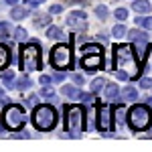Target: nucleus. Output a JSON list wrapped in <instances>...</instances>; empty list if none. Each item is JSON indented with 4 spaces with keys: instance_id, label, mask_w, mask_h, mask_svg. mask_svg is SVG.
Segmentation results:
<instances>
[{
    "instance_id": "nucleus-1",
    "label": "nucleus",
    "mask_w": 152,
    "mask_h": 152,
    "mask_svg": "<svg viewBox=\"0 0 152 152\" xmlns=\"http://www.w3.org/2000/svg\"><path fill=\"white\" fill-rule=\"evenodd\" d=\"M114 65H116V69L126 71L130 77L140 75V63L136 57V51L130 45H116L114 47Z\"/></svg>"
},
{
    "instance_id": "nucleus-2",
    "label": "nucleus",
    "mask_w": 152,
    "mask_h": 152,
    "mask_svg": "<svg viewBox=\"0 0 152 152\" xmlns=\"http://www.w3.org/2000/svg\"><path fill=\"white\" fill-rule=\"evenodd\" d=\"M128 124L132 130L136 132H142V130H148L152 124V112L148 105H142V104H136L130 107L128 112Z\"/></svg>"
},
{
    "instance_id": "nucleus-3",
    "label": "nucleus",
    "mask_w": 152,
    "mask_h": 152,
    "mask_svg": "<svg viewBox=\"0 0 152 152\" xmlns=\"http://www.w3.org/2000/svg\"><path fill=\"white\" fill-rule=\"evenodd\" d=\"M33 124H35V128L41 130V132L51 130L57 124V112H55V107H51V105H47V104L37 105L35 112H33Z\"/></svg>"
},
{
    "instance_id": "nucleus-4",
    "label": "nucleus",
    "mask_w": 152,
    "mask_h": 152,
    "mask_svg": "<svg viewBox=\"0 0 152 152\" xmlns=\"http://www.w3.org/2000/svg\"><path fill=\"white\" fill-rule=\"evenodd\" d=\"M83 57H81V67L85 71H95L104 65V49L95 43H89V45H83L81 49Z\"/></svg>"
},
{
    "instance_id": "nucleus-5",
    "label": "nucleus",
    "mask_w": 152,
    "mask_h": 152,
    "mask_svg": "<svg viewBox=\"0 0 152 152\" xmlns=\"http://www.w3.org/2000/svg\"><path fill=\"white\" fill-rule=\"evenodd\" d=\"M83 120H85V114L79 105H69L67 107V114H65V128H67V134L71 138H77L83 132Z\"/></svg>"
},
{
    "instance_id": "nucleus-6",
    "label": "nucleus",
    "mask_w": 152,
    "mask_h": 152,
    "mask_svg": "<svg viewBox=\"0 0 152 152\" xmlns=\"http://www.w3.org/2000/svg\"><path fill=\"white\" fill-rule=\"evenodd\" d=\"M20 69L23 71H37L41 69V49L37 43L24 45L20 53Z\"/></svg>"
},
{
    "instance_id": "nucleus-7",
    "label": "nucleus",
    "mask_w": 152,
    "mask_h": 152,
    "mask_svg": "<svg viewBox=\"0 0 152 152\" xmlns=\"http://www.w3.org/2000/svg\"><path fill=\"white\" fill-rule=\"evenodd\" d=\"M2 120H4V126L8 130H20L26 124V114L20 105H6Z\"/></svg>"
},
{
    "instance_id": "nucleus-8",
    "label": "nucleus",
    "mask_w": 152,
    "mask_h": 152,
    "mask_svg": "<svg viewBox=\"0 0 152 152\" xmlns=\"http://www.w3.org/2000/svg\"><path fill=\"white\" fill-rule=\"evenodd\" d=\"M73 55H71V49L67 45H57L51 51V65L55 69H69Z\"/></svg>"
},
{
    "instance_id": "nucleus-9",
    "label": "nucleus",
    "mask_w": 152,
    "mask_h": 152,
    "mask_svg": "<svg viewBox=\"0 0 152 152\" xmlns=\"http://www.w3.org/2000/svg\"><path fill=\"white\" fill-rule=\"evenodd\" d=\"M97 130H99V132H110V130H112V107H110V104H102L99 105Z\"/></svg>"
},
{
    "instance_id": "nucleus-10",
    "label": "nucleus",
    "mask_w": 152,
    "mask_h": 152,
    "mask_svg": "<svg viewBox=\"0 0 152 152\" xmlns=\"http://www.w3.org/2000/svg\"><path fill=\"white\" fill-rule=\"evenodd\" d=\"M128 41H132V43H136L138 47H140V51L144 49V45L148 43V35L144 33V31H138V28H132V31H128Z\"/></svg>"
},
{
    "instance_id": "nucleus-11",
    "label": "nucleus",
    "mask_w": 152,
    "mask_h": 152,
    "mask_svg": "<svg viewBox=\"0 0 152 152\" xmlns=\"http://www.w3.org/2000/svg\"><path fill=\"white\" fill-rule=\"evenodd\" d=\"M114 116H116V126L118 128H122L124 126V122H126V118H128V114H126V105L120 104L114 107Z\"/></svg>"
},
{
    "instance_id": "nucleus-12",
    "label": "nucleus",
    "mask_w": 152,
    "mask_h": 152,
    "mask_svg": "<svg viewBox=\"0 0 152 152\" xmlns=\"http://www.w3.org/2000/svg\"><path fill=\"white\" fill-rule=\"evenodd\" d=\"M85 18H87V14H85V12L73 10L69 16H67V24H69V26H75L77 23H85Z\"/></svg>"
},
{
    "instance_id": "nucleus-13",
    "label": "nucleus",
    "mask_w": 152,
    "mask_h": 152,
    "mask_svg": "<svg viewBox=\"0 0 152 152\" xmlns=\"http://www.w3.org/2000/svg\"><path fill=\"white\" fill-rule=\"evenodd\" d=\"M132 8H134V10L136 12H144V14H148V12H150V2H148V0H134V4H132Z\"/></svg>"
},
{
    "instance_id": "nucleus-14",
    "label": "nucleus",
    "mask_w": 152,
    "mask_h": 152,
    "mask_svg": "<svg viewBox=\"0 0 152 152\" xmlns=\"http://www.w3.org/2000/svg\"><path fill=\"white\" fill-rule=\"evenodd\" d=\"M122 99H124V102H136V99H138V91H136L132 85H128V87L122 89Z\"/></svg>"
},
{
    "instance_id": "nucleus-15",
    "label": "nucleus",
    "mask_w": 152,
    "mask_h": 152,
    "mask_svg": "<svg viewBox=\"0 0 152 152\" xmlns=\"http://www.w3.org/2000/svg\"><path fill=\"white\" fill-rule=\"evenodd\" d=\"M8 63H10V51H8V47L0 45V69H6Z\"/></svg>"
},
{
    "instance_id": "nucleus-16",
    "label": "nucleus",
    "mask_w": 152,
    "mask_h": 152,
    "mask_svg": "<svg viewBox=\"0 0 152 152\" xmlns=\"http://www.w3.org/2000/svg\"><path fill=\"white\" fill-rule=\"evenodd\" d=\"M26 14H28V10H26V8H23V6H14V8L10 10L12 20H23Z\"/></svg>"
},
{
    "instance_id": "nucleus-17",
    "label": "nucleus",
    "mask_w": 152,
    "mask_h": 152,
    "mask_svg": "<svg viewBox=\"0 0 152 152\" xmlns=\"http://www.w3.org/2000/svg\"><path fill=\"white\" fill-rule=\"evenodd\" d=\"M104 87H105V79H104V77H97V79H94V81H91V85H89L91 94H99Z\"/></svg>"
},
{
    "instance_id": "nucleus-18",
    "label": "nucleus",
    "mask_w": 152,
    "mask_h": 152,
    "mask_svg": "<svg viewBox=\"0 0 152 152\" xmlns=\"http://www.w3.org/2000/svg\"><path fill=\"white\" fill-rule=\"evenodd\" d=\"M61 91H63L65 97H79V89H77L75 85H63Z\"/></svg>"
},
{
    "instance_id": "nucleus-19",
    "label": "nucleus",
    "mask_w": 152,
    "mask_h": 152,
    "mask_svg": "<svg viewBox=\"0 0 152 152\" xmlns=\"http://www.w3.org/2000/svg\"><path fill=\"white\" fill-rule=\"evenodd\" d=\"M136 24L142 26V28H146V31H152V16H138Z\"/></svg>"
},
{
    "instance_id": "nucleus-20",
    "label": "nucleus",
    "mask_w": 152,
    "mask_h": 152,
    "mask_svg": "<svg viewBox=\"0 0 152 152\" xmlns=\"http://www.w3.org/2000/svg\"><path fill=\"white\" fill-rule=\"evenodd\" d=\"M126 35H128V31H126L124 24H116L112 28V37H116V39H122V37H126Z\"/></svg>"
},
{
    "instance_id": "nucleus-21",
    "label": "nucleus",
    "mask_w": 152,
    "mask_h": 152,
    "mask_svg": "<svg viewBox=\"0 0 152 152\" xmlns=\"http://www.w3.org/2000/svg\"><path fill=\"white\" fill-rule=\"evenodd\" d=\"M31 85H33V81H31L26 75H23V77L16 79V89H26V87H31Z\"/></svg>"
},
{
    "instance_id": "nucleus-22",
    "label": "nucleus",
    "mask_w": 152,
    "mask_h": 152,
    "mask_svg": "<svg viewBox=\"0 0 152 152\" xmlns=\"http://www.w3.org/2000/svg\"><path fill=\"white\" fill-rule=\"evenodd\" d=\"M47 37L49 39H63V33L59 26H49L47 28Z\"/></svg>"
},
{
    "instance_id": "nucleus-23",
    "label": "nucleus",
    "mask_w": 152,
    "mask_h": 152,
    "mask_svg": "<svg viewBox=\"0 0 152 152\" xmlns=\"http://www.w3.org/2000/svg\"><path fill=\"white\" fill-rule=\"evenodd\" d=\"M118 94H120V91H118V85H107V87H105V97H107V99L114 102L118 97Z\"/></svg>"
},
{
    "instance_id": "nucleus-24",
    "label": "nucleus",
    "mask_w": 152,
    "mask_h": 152,
    "mask_svg": "<svg viewBox=\"0 0 152 152\" xmlns=\"http://www.w3.org/2000/svg\"><path fill=\"white\" fill-rule=\"evenodd\" d=\"M41 95H43V97H47V99H51V102H55V91H53V87H51V85H43Z\"/></svg>"
},
{
    "instance_id": "nucleus-25",
    "label": "nucleus",
    "mask_w": 152,
    "mask_h": 152,
    "mask_svg": "<svg viewBox=\"0 0 152 152\" xmlns=\"http://www.w3.org/2000/svg\"><path fill=\"white\" fill-rule=\"evenodd\" d=\"M26 37H28L26 28H23V26H16V28H14V39H16V41H26Z\"/></svg>"
},
{
    "instance_id": "nucleus-26",
    "label": "nucleus",
    "mask_w": 152,
    "mask_h": 152,
    "mask_svg": "<svg viewBox=\"0 0 152 152\" xmlns=\"http://www.w3.org/2000/svg\"><path fill=\"white\" fill-rule=\"evenodd\" d=\"M51 23V16L49 14H39L35 18V26H45V24Z\"/></svg>"
},
{
    "instance_id": "nucleus-27",
    "label": "nucleus",
    "mask_w": 152,
    "mask_h": 152,
    "mask_svg": "<svg viewBox=\"0 0 152 152\" xmlns=\"http://www.w3.org/2000/svg\"><path fill=\"white\" fill-rule=\"evenodd\" d=\"M95 16H97V18H102V20H104L105 16H107V6H105V4H99V6H97V8H95Z\"/></svg>"
},
{
    "instance_id": "nucleus-28",
    "label": "nucleus",
    "mask_w": 152,
    "mask_h": 152,
    "mask_svg": "<svg viewBox=\"0 0 152 152\" xmlns=\"http://www.w3.org/2000/svg\"><path fill=\"white\" fill-rule=\"evenodd\" d=\"M114 16H116L118 20H126V18H128V10H126V8H116Z\"/></svg>"
},
{
    "instance_id": "nucleus-29",
    "label": "nucleus",
    "mask_w": 152,
    "mask_h": 152,
    "mask_svg": "<svg viewBox=\"0 0 152 152\" xmlns=\"http://www.w3.org/2000/svg\"><path fill=\"white\" fill-rule=\"evenodd\" d=\"M8 31H10V24L0 23V39H6V37H8Z\"/></svg>"
},
{
    "instance_id": "nucleus-30",
    "label": "nucleus",
    "mask_w": 152,
    "mask_h": 152,
    "mask_svg": "<svg viewBox=\"0 0 152 152\" xmlns=\"http://www.w3.org/2000/svg\"><path fill=\"white\" fill-rule=\"evenodd\" d=\"M150 87H152V79H150V77L140 79V89H150Z\"/></svg>"
},
{
    "instance_id": "nucleus-31",
    "label": "nucleus",
    "mask_w": 152,
    "mask_h": 152,
    "mask_svg": "<svg viewBox=\"0 0 152 152\" xmlns=\"http://www.w3.org/2000/svg\"><path fill=\"white\" fill-rule=\"evenodd\" d=\"M43 2H45V0H26L24 4H26L28 8H37V6H39V4H43Z\"/></svg>"
},
{
    "instance_id": "nucleus-32",
    "label": "nucleus",
    "mask_w": 152,
    "mask_h": 152,
    "mask_svg": "<svg viewBox=\"0 0 152 152\" xmlns=\"http://www.w3.org/2000/svg\"><path fill=\"white\" fill-rule=\"evenodd\" d=\"M71 79H73V83L81 85V83H83V75H79V73H73V75H71Z\"/></svg>"
},
{
    "instance_id": "nucleus-33",
    "label": "nucleus",
    "mask_w": 152,
    "mask_h": 152,
    "mask_svg": "<svg viewBox=\"0 0 152 152\" xmlns=\"http://www.w3.org/2000/svg\"><path fill=\"white\" fill-rule=\"evenodd\" d=\"M77 99H81V102H91L94 97H91V94H81V91H79V97H77Z\"/></svg>"
},
{
    "instance_id": "nucleus-34",
    "label": "nucleus",
    "mask_w": 152,
    "mask_h": 152,
    "mask_svg": "<svg viewBox=\"0 0 152 152\" xmlns=\"http://www.w3.org/2000/svg\"><path fill=\"white\" fill-rule=\"evenodd\" d=\"M59 12H63V6L61 4H53L51 6V14H59Z\"/></svg>"
},
{
    "instance_id": "nucleus-35",
    "label": "nucleus",
    "mask_w": 152,
    "mask_h": 152,
    "mask_svg": "<svg viewBox=\"0 0 152 152\" xmlns=\"http://www.w3.org/2000/svg\"><path fill=\"white\" fill-rule=\"evenodd\" d=\"M39 81L43 83V85H51V81H53V79H51L49 75H41V79H39Z\"/></svg>"
},
{
    "instance_id": "nucleus-36",
    "label": "nucleus",
    "mask_w": 152,
    "mask_h": 152,
    "mask_svg": "<svg viewBox=\"0 0 152 152\" xmlns=\"http://www.w3.org/2000/svg\"><path fill=\"white\" fill-rule=\"evenodd\" d=\"M63 79H65V73H61V71L55 73V81H63Z\"/></svg>"
},
{
    "instance_id": "nucleus-37",
    "label": "nucleus",
    "mask_w": 152,
    "mask_h": 152,
    "mask_svg": "<svg viewBox=\"0 0 152 152\" xmlns=\"http://www.w3.org/2000/svg\"><path fill=\"white\" fill-rule=\"evenodd\" d=\"M4 2H6V4H16L18 0H4Z\"/></svg>"
},
{
    "instance_id": "nucleus-38",
    "label": "nucleus",
    "mask_w": 152,
    "mask_h": 152,
    "mask_svg": "<svg viewBox=\"0 0 152 152\" xmlns=\"http://www.w3.org/2000/svg\"><path fill=\"white\" fill-rule=\"evenodd\" d=\"M0 95H2V87H0Z\"/></svg>"
}]
</instances>
